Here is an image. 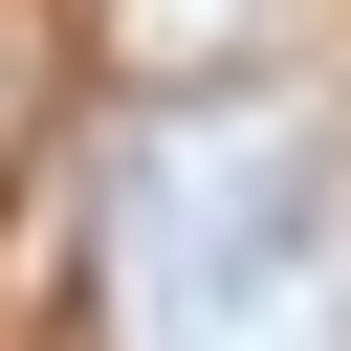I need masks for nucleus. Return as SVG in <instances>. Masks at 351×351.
Returning <instances> with one entry per match:
<instances>
[{"instance_id": "nucleus-1", "label": "nucleus", "mask_w": 351, "mask_h": 351, "mask_svg": "<svg viewBox=\"0 0 351 351\" xmlns=\"http://www.w3.org/2000/svg\"><path fill=\"white\" fill-rule=\"evenodd\" d=\"M110 307L132 351H351V110L154 88L110 132Z\"/></svg>"}, {"instance_id": "nucleus-2", "label": "nucleus", "mask_w": 351, "mask_h": 351, "mask_svg": "<svg viewBox=\"0 0 351 351\" xmlns=\"http://www.w3.org/2000/svg\"><path fill=\"white\" fill-rule=\"evenodd\" d=\"M132 44H197V88H241V44H285V0H132Z\"/></svg>"}]
</instances>
